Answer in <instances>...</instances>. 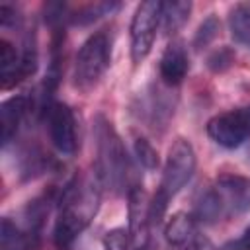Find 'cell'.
<instances>
[{
    "instance_id": "cell-1",
    "label": "cell",
    "mask_w": 250,
    "mask_h": 250,
    "mask_svg": "<svg viewBox=\"0 0 250 250\" xmlns=\"http://www.w3.org/2000/svg\"><path fill=\"white\" fill-rule=\"evenodd\" d=\"M100 178L76 176L64 188L61 209L53 227V242L57 250H72L76 238L94 219L100 205Z\"/></svg>"
},
{
    "instance_id": "cell-2",
    "label": "cell",
    "mask_w": 250,
    "mask_h": 250,
    "mask_svg": "<svg viewBox=\"0 0 250 250\" xmlns=\"http://www.w3.org/2000/svg\"><path fill=\"white\" fill-rule=\"evenodd\" d=\"M94 135H96V176L100 182L115 191L125 189L129 184L131 174V162L127 156V150L113 129L111 121H107L104 115H98L94 121Z\"/></svg>"
},
{
    "instance_id": "cell-3",
    "label": "cell",
    "mask_w": 250,
    "mask_h": 250,
    "mask_svg": "<svg viewBox=\"0 0 250 250\" xmlns=\"http://www.w3.org/2000/svg\"><path fill=\"white\" fill-rule=\"evenodd\" d=\"M111 62V35L105 29L94 31L78 49L74 61V88L82 94L92 92Z\"/></svg>"
},
{
    "instance_id": "cell-4",
    "label": "cell",
    "mask_w": 250,
    "mask_h": 250,
    "mask_svg": "<svg viewBox=\"0 0 250 250\" xmlns=\"http://www.w3.org/2000/svg\"><path fill=\"white\" fill-rule=\"evenodd\" d=\"M195 166H197V158H195V150L191 143L184 137H178L168 148V156H166L164 170H162V180L156 191L172 199L191 180Z\"/></svg>"
},
{
    "instance_id": "cell-5",
    "label": "cell",
    "mask_w": 250,
    "mask_h": 250,
    "mask_svg": "<svg viewBox=\"0 0 250 250\" xmlns=\"http://www.w3.org/2000/svg\"><path fill=\"white\" fill-rule=\"evenodd\" d=\"M160 18H162V2L146 0L137 6L133 20H131V27H129L131 61L135 66L141 64L148 57V53L154 45V39H156Z\"/></svg>"
},
{
    "instance_id": "cell-6",
    "label": "cell",
    "mask_w": 250,
    "mask_h": 250,
    "mask_svg": "<svg viewBox=\"0 0 250 250\" xmlns=\"http://www.w3.org/2000/svg\"><path fill=\"white\" fill-rule=\"evenodd\" d=\"M207 135L219 146L236 148L250 139V105L217 113L207 121Z\"/></svg>"
},
{
    "instance_id": "cell-7",
    "label": "cell",
    "mask_w": 250,
    "mask_h": 250,
    "mask_svg": "<svg viewBox=\"0 0 250 250\" xmlns=\"http://www.w3.org/2000/svg\"><path fill=\"white\" fill-rule=\"evenodd\" d=\"M47 129L53 146L62 154H74L78 148L76 117L64 102H53L47 107Z\"/></svg>"
},
{
    "instance_id": "cell-8",
    "label": "cell",
    "mask_w": 250,
    "mask_h": 250,
    "mask_svg": "<svg viewBox=\"0 0 250 250\" xmlns=\"http://www.w3.org/2000/svg\"><path fill=\"white\" fill-rule=\"evenodd\" d=\"M223 207V217H238L250 211V178L240 174H221L213 186Z\"/></svg>"
},
{
    "instance_id": "cell-9",
    "label": "cell",
    "mask_w": 250,
    "mask_h": 250,
    "mask_svg": "<svg viewBox=\"0 0 250 250\" xmlns=\"http://www.w3.org/2000/svg\"><path fill=\"white\" fill-rule=\"evenodd\" d=\"M189 70V57L188 49L180 39H172L166 49L162 51L160 62H158V72L164 84L168 86H178Z\"/></svg>"
},
{
    "instance_id": "cell-10",
    "label": "cell",
    "mask_w": 250,
    "mask_h": 250,
    "mask_svg": "<svg viewBox=\"0 0 250 250\" xmlns=\"http://www.w3.org/2000/svg\"><path fill=\"white\" fill-rule=\"evenodd\" d=\"M127 217H129V232L133 238L146 232L150 225V199L143 186L135 184L127 191Z\"/></svg>"
},
{
    "instance_id": "cell-11",
    "label": "cell",
    "mask_w": 250,
    "mask_h": 250,
    "mask_svg": "<svg viewBox=\"0 0 250 250\" xmlns=\"http://www.w3.org/2000/svg\"><path fill=\"white\" fill-rule=\"evenodd\" d=\"M29 109V102L25 96H14L0 105V125H2V145H10L16 137L25 113Z\"/></svg>"
},
{
    "instance_id": "cell-12",
    "label": "cell",
    "mask_w": 250,
    "mask_h": 250,
    "mask_svg": "<svg viewBox=\"0 0 250 250\" xmlns=\"http://www.w3.org/2000/svg\"><path fill=\"white\" fill-rule=\"evenodd\" d=\"M195 223L197 221L189 213H184V211L174 213L168 219L166 227H164L166 240L170 244H174V246H184V244L193 242V238H195Z\"/></svg>"
},
{
    "instance_id": "cell-13",
    "label": "cell",
    "mask_w": 250,
    "mask_h": 250,
    "mask_svg": "<svg viewBox=\"0 0 250 250\" xmlns=\"http://www.w3.org/2000/svg\"><path fill=\"white\" fill-rule=\"evenodd\" d=\"M0 72H2V88L4 90H10V88H14L16 84L21 82L20 53L6 39L0 41Z\"/></svg>"
},
{
    "instance_id": "cell-14",
    "label": "cell",
    "mask_w": 250,
    "mask_h": 250,
    "mask_svg": "<svg viewBox=\"0 0 250 250\" xmlns=\"http://www.w3.org/2000/svg\"><path fill=\"white\" fill-rule=\"evenodd\" d=\"M229 29L238 45L250 49V4H236L230 8Z\"/></svg>"
},
{
    "instance_id": "cell-15",
    "label": "cell",
    "mask_w": 250,
    "mask_h": 250,
    "mask_svg": "<svg viewBox=\"0 0 250 250\" xmlns=\"http://www.w3.org/2000/svg\"><path fill=\"white\" fill-rule=\"evenodd\" d=\"M189 12H191V4L189 2H162L160 23H162L164 31L168 35L178 33L186 25V21L189 18Z\"/></svg>"
},
{
    "instance_id": "cell-16",
    "label": "cell",
    "mask_w": 250,
    "mask_h": 250,
    "mask_svg": "<svg viewBox=\"0 0 250 250\" xmlns=\"http://www.w3.org/2000/svg\"><path fill=\"white\" fill-rule=\"evenodd\" d=\"M117 8H119L117 2H94V4H86V6L78 8L72 16H68V20L74 25H88L104 16H109Z\"/></svg>"
},
{
    "instance_id": "cell-17",
    "label": "cell",
    "mask_w": 250,
    "mask_h": 250,
    "mask_svg": "<svg viewBox=\"0 0 250 250\" xmlns=\"http://www.w3.org/2000/svg\"><path fill=\"white\" fill-rule=\"evenodd\" d=\"M2 250H29L31 246V238L27 232L20 230L16 227V223H12L8 217L2 219Z\"/></svg>"
},
{
    "instance_id": "cell-18",
    "label": "cell",
    "mask_w": 250,
    "mask_h": 250,
    "mask_svg": "<svg viewBox=\"0 0 250 250\" xmlns=\"http://www.w3.org/2000/svg\"><path fill=\"white\" fill-rule=\"evenodd\" d=\"M219 33H221V21H219V18H217L215 14H209V16L199 23V27H197V31H195V35H193V41H191L193 49H195V51L207 49V47L219 37Z\"/></svg>"
},
{
    "instance_id": "cell-19",
    "label": "cell",
    "mask_w": 250,
    "mask_h": 250,
    "mask_svg": "<svg viewBox=\"0 0 250 250\" xmlns=\"http://www.w3.org/2000/svg\"><path fill=\"white\" fill-rule=\"evenodd\" d=\"M135 156L137 160L146 168V170H156L160 166V156H158V150L152 146V143L145 137H137L135 139Z\"/></svg>"
},
{
    "instance_id": "cell-20",
    "label": "cell",
    "mask_w": 250,
    "mask_h": 250,
    "mask_svg": "<svg viewBox=\"0 0 250 250\" xmlns=\"http://www.w3.org/2000/svg\"><path fill=\"white\" fill-rule=\"evenodd\" d=\"M234 57H236L234 51H232L230 47L223 45V47L215 49V51L207 57V68H209L211 72H225L227 68L232 66Z\"/></svg>"
},
{
    "instance_id": "cell-21",
    "label": "cell",
    "mask_w": 250,
    "mask_h": 250,
    "mask_svg": "<svg viewBox=\"0 0 250 250\" xmlns=\"http://www.w3.org/2000/svg\"><path fill=\"white\" fill-rule=\"evenodd\" d=\"M133 242V234L129 232V229L117 227L111 229L104 234V250H129Z\"/></svg>"
},
{
    "instance_id": "cell-22",
    "label": "cell",
    "mask_w": 250,
    "mask_h": 250,
    "mask_svg": "<svg viewBox=\"0 0 250 250\" xmlns=\"http://www.w3.org/2000/svg\"><path fill=\"white\" fill-rule=\"evenodd\" d=\"M0 21H2L4 27L20 25L21 16L18 14V8H16V6H12V4H2V6H0Z\"/></svg>"
},
{
    "instance_id": "cell-23",
    "label": "cell",
    "mask_w": 250,
    "mask_h": 250,
    "mask_svg": "<svg viewBox=\"0 0 250 250\" xmlns=\"http://www.w3.org/2000/svg\"><path fill=\"white\" fill-rule=\"evenodd\" d=\"M225 250H250V227H246V230L236 240H230Z\"/></svg>"
},
{
    "instance_id": "cell-24",
    "label": "cell",
    "mask_w": 250,
    "mask_h": 250,
    "mask_svg": "<svg viewBox=\"0 0 250 250\" xmlns=\"http://www.w3.org/2000/svg\"><path fill=\"white\" fill-rule=\"evenodd\" d=\"M137 250H148V246L145 244V246H141V248H137Z\"/></svg>"
}]
</instances>
